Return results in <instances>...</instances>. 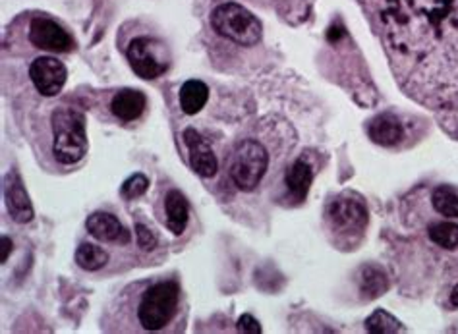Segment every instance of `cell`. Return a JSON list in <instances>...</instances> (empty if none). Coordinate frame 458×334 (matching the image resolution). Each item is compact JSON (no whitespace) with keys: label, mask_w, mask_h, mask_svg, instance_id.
<instances>
[{"label":"cell","mask_w":458,"mask_h":334,"mask_svg":"<svg viewBox=\"0 0 458 334\" xmlns=\"http://www.w3.org/2000/svg\"><path fill=\"white\" fill-rule=\"evenodd\" d=\"M449 304H451V307L458 309V282L453 286V290L449 294Z\"/></svg>","instance_id":"cell-27"},{"label":"cell","mask_w":458,"mask_h":334,"mask_svg":"<svg viewBox=\"0 0 458 334\" xmlns=\"http://www.w3.org/2000/svg\"><path fill=\"white\" fill-rule=\"evenodd\" d=\"M53 155L62 167L78 165L87 155L86 114L79 109L61 107L53 112Z\"/></svg>","instance_id":"cell-2"},{"label":"cell","mask_w":458,"mask_h":334,"mask_svg":"<svg viewBox=\"0 0 458 334\" xmlns=\"http://www.w3.org/2000/svg\"><path fill=\"white\" fill-rule=\"evenodd\" d=\"M370 140L381 147H395L405 140V126L393 114H380L368 124Z\"/></svg>","instance_id":"cell-15"},{"label":"cell","mask_w":458,"mask_h":334,"mask_svg":"<svg viewBox=\"0 0 458 334\" xmlns=\"http://www.w3.org/2000/svg\"><path fill=\"white\" fill-rule=\"evenodd\" d=\"M28 37L33 47L41 51L72 53L76 49V41L68 29L47 16H36L31 20Z\"/></svg>","instance_id":"cell-8"},{"label":"cell","mask_w":458,"mask_h":334,"mask_svg":"<svg viewBox=\"0 0 458 334\" xmlns=\"http://www.w3.org/2000/svg\"><path fill=\"white\" fill-rule=\"evenodd\" d=\"M86 228L95 240L107 241V244H128L130 241V232L112 213H91L86 221Z\"/></svg>","instance_id":"cell-12"},{"label":"cell","mask_w":458,"mask_h":334,"mask_svg":"<svg viewBox=\"0 0 458 334\" xmlns=\"http://www.w3.org/2000/svg\"><path fill=\"white\" fill-rule=\"evenodd\" d=\"M312 182H314V167L310 165V160L304 157L296 159L284 175L286 191H289L290 200L296 203L306 200L307 191L312 188Z\"/></svg>","instance_id":"cell-14"},{"label":"cell","mask_w":458,"mask_h":334,"mask_svg":"<svg viewBox=\"0 0 458 334\" xmlns=\"http://www.w3.org/2000/svg\"><path fill=\"white\" fill-rule=\"evenodd\" d=\"M428 238L431 244H435L441 249L446 251H456L458 249V224L451 218L446 221L431 223L428 226Z\"/></svg>","instance_id":"cell-19"},{"label":"cell","mask_w":458,"mask_h":334,"mask_svg":"<svg viewBox=\"0 0 458 334\" xmlns=\"http://www.w3.org/2000/svg\"><path fill=\"white\" fill-rule=\"evenodd\" d=\"M135 240H137V246H140L142 249H155L157 241H159L153 230L142 223L135 224Z\"/></svg>","instance_id":"cell-24"},{"label":"cell","mask_w":458,"mask_h":334,"mask_svg":"<svg viewBox=\"0 0 458 334\" xmlns=\"http://www.w3.org/2000/svg\"><path fill=\"white\" fill-rule=\"evenodd\" d=\"M180 109L188 117L198 114L209 101V87L200 79H188V82L180 87Z\"/></svg>","instance_id":"cell-17"},{"label":"cell","mask_w":458,"mask_h":334,"mask_svg":"<svg viewBox=\"0 0 458 334\" xmlns=\"http://www.w3.org/2000/svg\"><path fill=\"white\" fill-rule=\"evenodd\" d=\"M388 288V279L383 269L375 267V265H368L360 273V294L364 299H375L387 292Z\"/></svg>","instance_id":"cell-18"},{"label":"cell","mask_w":458,"mask_h":334,"mask_svg":"<svg viewBox=\"0 0 458 334\" xmlns=\"http://www.w3.org/2000/svg\"><path fill=\"white\" fill-rule=\"evenodd\" d=\"M147 190H149V178H147L145 175H142V172H137V175L130 176L128 180H126V182L122 183L120 195H122L124 200L132 201V200L142 198V195H143Z\"/></svg>","instance_id":"cell-23"},{"label":"cell","mask_w":458,"mask_h":334,"mask_svg":"<svg viewBox=\"0 0 458 334\" xmlns=\"http://www.w3.org/2000/svg\"><path fill=\"white\" fill-rule=\"evenodd\" d=\"M126 59L134 74L142 79H157L168 70L165 45L153 37H135L126 49Z\"/></svg>","instance_id":"cell-7"},{"label":"cell","mask_w":458,"mask_h":334,"mask_svg":"<svg viewBox=\"0 0 458 334\" xmlns=\"http://www.w3.org/2000/svg\"><path fill=\"white\" fill-rule=\"evenodd\" d=\"M211 28L228 41L242 47H254L261 41V21L238 3H225L211 12Z\"/></svg>","instance_id":"cell-5"},{"label":"cell","mask_w":458,"mask_h":334,"mask_svg":"<svg viewBox=\"0 0 458 334\" xmlns=\"http://www.w3.org/2000/svg\"><path fill=\"white\" fill-rule=\"evenodd\" d=\"M377 18L406 95L431 109H458V0H381Z\"/></svg>","instance_id":"cell-1"},{"label":"cell","mask_w":458,"mask_h":334,"mask_svg":"<svg viewBox=\"0 0 458 334\" xmlns=\"http://www.w3.org/2000/svg\"><path fill=\"white\" fill-rule=\"evenodd\" d=\"M182 140H184L188 153H190V165L196 175L201 178H211L219 170V160L213 151L211 143L205 140V137L193 128H186L182 134Z\"/></svg>","instance_id":"cell-10"},{"label":"cell","mask_w":458,"mask_h":334,"mask_svg":"<svg viewBox=\"0 0 458 334\" xmlns=\"http://www.w3.org/2000/svg\"><path fill=\"white\" fill-rule=\"evenodd\" d=\"M269 168V153L258 140H244L234 149L228 175L240 191H254Z\"/></svg>","instance_id":"cell-6"},{"label":"cell","mask_w":458,"mask_h":334,"mask_svg":"<svg viewBox=\"0 0 458 334\" xmlns=\"http://www.w3.org/2000/svg\"><path fill=\"white\" fill-rule=\"evenodd\" d=\"M180 304V284L176 281L153 282L137 304V322L143 330H163L175 319Z\"/></svg>","instance_id":"cell-3"},{"label":"cell","mask_w":458,"mask_h":334,"mask_svg":"<svg viewBox=\"0 0 458 334\" xmlns=\"http://www.w3.org/2000/svg\"><path fill=\"white\" fill-rule=\"evenodd\" d=\"M431 205L438 215L443 218H458V188L456 186H438L431 193Z\"/></svg>","instance_id":"cell-20"},{"label":"cell","mask_w":458,"mask_h":334,"mask_svg":"<svg viewBox=\"0 0 458 334\" xmlns=\"http://www.w3.org/2000/svg\"><path fill=\"white\" fill-rule=\"evenodd\" d=\"M29 79L43 97H56L66 86L68 70L54 56H39L29 66Z\"/></svg>","instance_id":"cell-9"},{"label":"cell","mask_w":458,"mask_h":334,"mask_svg":"<svg viewBox=\"0 0 458 334\" xmlns=\"http://www.w3.org/2000/svg\"><path fill=\"white\" fill-rule=\"evenodd\" d=\"M238 332H249V334H258V332H261V327H259V322L251 317V315H242L238 319Z\"/></svg>","instance_id":"cell-25"},{"label":"cell","mask_w":458,"mask_h":334,"mask_svg":"<svg viewBox=\"0 0 458 334\" xmlns=\"http://www.w3.org/2000/svg\"><path fill=\"white\" fill-rule=\"evenodd\" d=\"M147 107V97L140 89H120L110 99V112L120 122H134L143 114Z\"/></svg>","instance_id":"cell-13"},{"label":"cell","mask_w":458,"mask_h":334,"mask_svg":"<svg viewBox=\"0 0 458 334\" xmlns=\"http://www.w3.org/2000/svg\"><path fill=\"white\" fill-rule=\"evenodd\" d=\"M327 226L340 244H354L362 240L368 228V207L354 191H342L327 207Z\"/></svg>","instance_id":"cell-4"},{"label":"cell","mask_w":458,"mask_h":334,"mask_svg":"<svg viewBox=\"0 0 458 334\" xmlns=\"http://www.w3.org/2000/svg\"><path fill=\"white\" fill-rule=\"evenodd\" d=\"M0 248H3V256H0V263H6L10 253H12V240H10L8 236H3V240H0Z\"/></svg>","instance_id":"cell-26"},{"label":"cell","mask_w":458,"mask_h":334,"mask_svg":"<svg viewBox=\"0 0 458 334\" xmlns=\"http://www.w3.org/2000/svg\"><path fill=\"white\" fill-rule=\"evenodd\" d=\"M364 327L372 334H395V332L405 330L403 325H400V322L391 314H387L385 309H375L373 314L365 319Z\"/></svg>","instance_id":"cell-22"},{"label":"cell","mask_w":458,"mask_h":334,"mask_svg":"<svg viewBox=\"0 0 458 334\" xmlns=\"http://www.w3.org/2000/svg\"><path fill=\"white\" fill-rule=\"evenodd\" d=\"M4 198H6V209L12 216L14 223L26 224L33 221V205L29 201V195L24 188V182H21L18 172H10L6 176V186H4Z\"/></svg>","instance_id":"cell-11"},{"label":"cell","mask_w":458,"mask_h":334,"mask_svg":"<svg viewBox=\"0 0 458 334\" xmlns=\"http://www.w3.org/2000/svg\"><path fill=\"white\" fill-rule=\"evenodd\" d=\"M74 259L78 267H82L87 273H95L109 263V253L95 244H82L76 249Z\"/></svg>","instance_id":"cell-21"},{"label":"cell","mask_w":458,"mask_h":334,"mask_svg":"<svg viewBox=\"0 0 458 334\" xmlns=\"http://www.w3.org/2000/svg\"><path fill=\"white\" fill-rule=\"evenodd\" d=\"M165 224L175 236L184 232L190 221V205L186 195L178 190H170L165 195Z\"/></svg>","instance_id":"cell-16"}]
</instances>
